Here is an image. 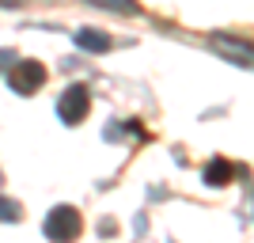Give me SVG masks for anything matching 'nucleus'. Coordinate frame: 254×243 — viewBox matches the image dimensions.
Wrapping results in <instances>:
<instances>
[{"mask_svg":"<svg viewBox=\"0 0 254 243\" xmlns=\"http://www.w3.org/2000/svg\"><path fill=\"white\" fill-rule=\"evenodd\" d=\"M42 228H46V236H50L53 243H72L76 236L84 232V217H80L72 205H57V209H50Z\"/></svg>","mask_w":254,"mask_h":243,"instance_id":"f257e3e1","label":"nucleus"},{"mask_svg":"<svg viewBox=\"0 0 254 243\" xmlns=\"http://www.w3.org/2000/svg\"><path fill=\"white\" fill-rule=\"evenodd\" d=\"M209 50H216L224 57V61H232V65H243V69H254V42L251 38H239V34H212L209 38Z\"/></svg>","mask_w":254,"mask_h":243,"instance_id":"f03ea898","label":"nucleus"},{"mask_svg":"<svg viewBox=\"0 0 254 243\" xmlns=\"http://www.w3.org/2000/svg\"><path fill=\"white\" fill-rule=\"evenodd\" d=\"M46 84V65L42 61H15L8 69V87L15 91V95H34L38 87Z\"/></svg>","mask_w":254,"mask_h":243,"instance_id":"7ed1b4c3","label":"nucleus"},{"mask_svg":"<svg viewBox=\"0 0 254 243\" xmlns=\"http://www.w3.org/2000/svg\"><path fill=\"white\" fill-rule=\"evenodd\" d=\"M87 106H91L87 84H72V87H64L61 99H57V118H61L64 126H80L87 118Z\"/></svg>","mask_w":254,"mask_h":243,"instance_id":"20e7f679","label":"nucleus"},{"mask_svg":"<svg viewBox=\"0 0 254 243\" xmlns=\"http://www.w3.org/2000/svg\"><path fill=\"white\" fill-rule=\"evenodd\" d=\"M72 38H76V46H80V50H87V53H106V50H114V38H110V34H103V31H95V27H80Z\"/></svg>","mask_w":254,"mask_h":243,"instance_id":"39448f33","label":"nucleus"},{"mask_svg":"<svg viewBox=\"0 0 254 243\" xmlns=\"http://www.w3.org/2000/svg\"><path fill=\"white\" fill-rule=\"evenodd\" d=\"M232 175H235V167L228 160H212L209 167H205V182H209V186H228Z\"/></svg>","mask_w":254,"mask_h":243,"instance_id":"423d86ee","label":"nucleus"},{"mask_svg":"<svg viewBox=\"0 0 254 243\" xmlns=\"http://www.w3.org/2000/svg\"><path fill=\"white\" fill-rule=\"evenodd\" d=\"M91 8H103V11H118V15H140V4L137 0H84Z\"/></svg>","mask_w":254,"mask_h":243,"instance_id":"0eeeda50","label":"nucleus"},{"mask_svg":"<svg viewBox=\"0 0 254 243\" xmlns=\"http://www.w3.org/2000/svg\"><path fill=\"white\" fill-rule=\"evenodd\" d=\"M19 217H23L19 201H11V198H0V221H4V224H15Z\"/></svg>","mask_w":254,"mask_h":243,"instance_id":"6e6552de","label":"nucleus"},{"mask_svg":"<svg viewBox=\"0 0 254 243\" xmlns=\"http://www.w3.org/2000/svg\"><path fill=\"white\" fill-rule=\"evenodd\" d=\"M11 61H15V53H11V50H0V73L11 69Z\"/></svg>","mask_w":254,"mask_h":243,"instance_id":"1a4fd4ad","label":"nucleus"},{"mask_svg":"<svg viewBox=\"0 0 254 243\" xmlns=\"http://www.w3.org/2000/svg\"><path fill=\"white\" fill-rule=\"evenodd\" d=\"M23 4H34V0H0V8H23Z\"/></svg>","mask_w":254,"mask_h":243,"instance_id":"9d476101","label":"nucleus"}]
</instances>
